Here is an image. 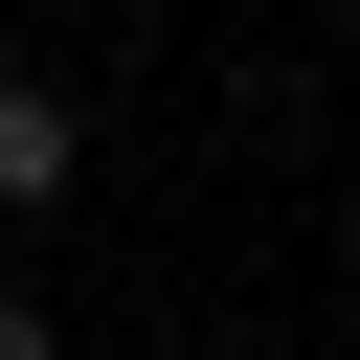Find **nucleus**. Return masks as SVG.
<instances>
[{
    "label": "nucleus",
    "mask_w": 360,
    "mask_h": 360,
    "mask_svg": "<svg viewBox=\"0 0 360 360\" xmlns=\"http://www.w3.org/2000/svg\"><path fill=\"white\" fill-rule=\"evenodd\" d=\"M0 202H68V90L0 68Z\"/></svg>",
    "instance_id": "1"
},
{
    "label": "nucleus",
    "mask_w": 360,
    "mask_h": 360,
    "mask_svg": "<svg viewBox=\"0 0 360 360\" xmlns=\"http://www.w3.org/2000/svg\"><path fill=\"white\" fill-rule=\"evenodd\" d=\"M0 360H68V338H45V315H22V292H0Z\"/></svg>",
    "instance_id": "2"
}]
</instances>
